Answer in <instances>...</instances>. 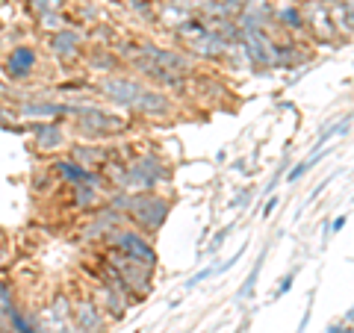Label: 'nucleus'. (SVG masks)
I'll return each mask as SVG.
<instances>
[{
    "label": "nucleus",
    "instance_id": "obj_31",
    "mask_svg": "<svg viewBox=\"0 0 354 333\" xmlns=\"http://www.w3.org/2000/svg\"><path fill=\"white\" fill-rule=\"evenodd\" d=\"M274 207H278V198H274V195H272V198H269V201H266V207H263V216H266V218H269V216L274 213Z\"/></svg>",
    "mask_w": 354,
    "mask_h": 333
},
{
    "label": "nucleus",
    "instance_id": "obj_5",
    "mask_svg": "<svg viewBox=\"0 0 354 333\" xmlns=\"http://www.w3.org/2000/svg\"><path fill=\"white\" fill-rule=\"evenodd\" d=\"M92 301L101 307V313L109 318V321H118L127 316V310L133 304V298L121 289L115 283H106V280H97L95 277V286H92Z\"/></svg>",
    "mask_w": 354,
    "mask_h": 333
},
{
    "label": "nucleus",
    "instance_id": "obj_18",
    "mask_svg": "<svg viewBox=\"0 0 354 333\" xmlns=\"http://www.w3.org/2000/svg\"><path fill=\"white\" fill-rule=\"evenodd\" d=\"M86 65L92 71H97V74H115L121 68V59H118L115 50H109V48H104V44H101V48H92Z\"/></svg>",
    "mask_w": 354,
    "mask_h": 333
},
{
    "label": "nucleus",
    "instance_id": "obj_14",
    "mask_svg": "<svg viewBox=\"0 0 354 333\" xmlns=\"http://www.w3.org/2000/svg\"><path fill=\"white\" fill-rule=\"evenodd\" d=\"M50 171H53V177H57L59 183H65V186L101 183V180H104V174L83 169V165H80V162H74L71 157H57V160H50Z\"/></svg>",
    "mask_w": 354,
    "mask_h": 333
},
{
    "label": "nucleus",
    "instance_id": "obj_1",
    "mask_svg": "<svg viewBox=\"0 0 354 333\" xmlns=\"http://www.w3.org/2000/svg\"><path fill=\"white\" fill-rule=\"evenodd\" d=\"M109 207L118 209L121 216L136 230H142L145 236H153L162 225L165 218L171 213V201L162 198L160 192H139V195H127V192H115Z\"/></svg>",
    "mask_w": 354,
    "mask_h": 333
},
{
    "label": "nucleus",
    "instance_id": "obj_29",
    "mask_svg": "<svg viewBox=\"0 0 354 333\" xmlns=\"http://www.w3.org/2000/svg\"><path fill=\"white\" fill-rule=\"evenodd\" d=\"M346 221H348V216H339V218H334V221H330V227H328V236H330V233H339L342 227H346Z\"/></svg>",
    "mask_w": 354,
    "mask_h": 333
},
{
    "label": "nucleus",
    "instance_id": "obj_2",
    "mask_svg": "<svg viewBox=\"0 0 354 333\" xmlns=\"http://www.w3.org/2000/svg\"><path fill=\"white\" fill-rule=\"evenodd\" d=\"M68 118L83 139H113L130 130V121L95 104H68Z\"/></svg>",
    "mask_w": 354,
    "mask_h": 333
},
{
    "label": "nucleus",
    "instance_id": "obj_23",
    "mask_svg": "<svg viewBox=\"0 0 354 333\" xmlns=\"http://www.w3.org/2000/svg\"><path fill=\"white\" fill-rule=\"evenodd\" d=\"M263 260H266V251L260 254V260L254 263V269H251V274L245 277V283L239 286L236 298H251V295H254V289H257V277H260V272H263Z\"/></svg>",
    "mask_w": 354,
    "mask_h": 333
},
{
    "label": "nucleus",
    "instance_id": "obj_28",
    "mask_svg": "<svg viewBox=\"0 0 354 333\" xmlns=\"http://www.w3.org/2000/svg\"><path fill=\"white\" fill-rule=\"evenodd\" d=\"M292 280H295V272H286V274H283V280H281V286H278V298H281L283 292H290Z\"/></svg>",
    "mask_w": 354,
    "mask_h": 333
},
{
    "label": "nucleus",
    "instance_id": "obj_9",
    "mask_svg": "<svg viewBox=\"0 0 354 333\" xmlns=\"http://www.w3.org/2000/svg\"><path fill=\"white\" fill-rule=\"evenodd\" d=\"M139 53H145L148 59H153L165 71H174V74H186L189 77L192 65H195V57L189 50L183 48H160V44H142Z\"/></svg>",
    "mask_w": 354,
    "mask_h": 333
},
{
    "label": "nucleus",
    "instance_id": "obj_33",
    "mask_svg": "<svg viewBox=\"0 0 354 333\" xmlns=\"http://www.w3.org/2000/svg\"><path fill=\"white\" fill-rule=\"evenodd\" d=\"M346 321H354V307H351L348 313H346Z\"/></svg>",
    "mask_w": 354,
    "mask_h": 333
},
{
    "label": "nucleus",
    "instance_id": "obj_36",
    "mask_svg": "<svg viewBox=\"0 0 354 333\" xmlns=\"http://www.w3.org/2000/svg\"><path fill=\"white\" fill-rule=\"evenodd\" d=\"M136 333H139V330H136Z\"/></svg>",
    "mask_w": 354,
    "mask_h": 333
},
{
    "label": "nucleus",
    "instance_id": "obj_8",
    "mask_svg": "<svg viewBox=\"0 0 354 333\" xmlns=\"http://www.w3.org/2000/svg\"><path fill=\"white\" fill-rule=\"evenodd\" d=\"M301 18H304V30H310V36H313L316 41L330 44L334 39H339L334 24H330V15H328L325 0H304Z\"/></svg>",
    "mask_w": 354,
    "mask_h": 333
},
{
    "label": "nucleus",
    "instance_id": "obj_35",
    "mask_svg": "<svg viewBox=\"0 0 354 333\" xmlns=\"http://www.w3.org/2000/svg\"><path fill=\"white\" fill-rule=\"evenodd\" d=\"M151 3H162V0H151Z\"/></svg>",
    "mask_w": 354,
    "mask_h": 333
},
{
    "label": "nucleus",
    "instance_id": "obj_25",
    "mask_svg": "<svg viewBox=\"0 0 354 333\" xmlns=\"http://www.w3.org/2000/svg\"><path fill=\"white\" fill-rule=\"evenodd\" d=\"M21 115H18V106L12 104H0V127H9V130H24L18 124Z\"/></svg>",
    "mask_w": 354,
    "mask_h": 333
},
{
    "label": "nucleus",
    "instance_id": "obj_7",
    "mask_svg": "<svg viewBox=\"0 0 354 333\" xmlns=\"http://www.w3.org/2000/svg\"><path fill=\"white\" fill-rule=\"evenodd\" d=\"M39 68V50L32 44H12V50L6 53V62H3V74L9 77L12 83H24L30 80Z\"/></svg>",
    "mask_w": 354,
    "mask_h": 333
},
{
    "label": "nucleus",
    "instance_id": "obj_24",
    "mask_svg": "<svg viewBox=\"0 0 354 333\" xmlns=\"http://www.w3.org/2000/svg\"><path fill=\"white\" fill-rule=\"evenodd\" d=\"M27 9L32 15H48V12H62L65 9V0H27Z\"/></svg>",
    "mask_w": 354,
    "mask_h": 333
},
{
    "label": "nucleus",
    "instance_id": "obj_17",
    "mask_svg": "<svg viewBox=\"0 0 354 333\" xmlns=\"http://www.w3.org/2000/svg\"><path fill=\"white\" fill-rule=\"evenodd\" d=\"M230 44H234V41H227L221 36H213V32H204V36L195 39L186 50H189L195 59H209V62H213V59H225V53L230 50Z\"/></svg>",
    "mask_w": 354,
    "mask_h": 333
},
{
    "label": "nucleus",
    "instance_id": "obj_26",
    "mask_svg": "<svg viewBox=\"0 0 354 333\" xmlns=\"http://www.w3.org/2000/svg\"><path fill=\"white\" fill-rule=\"evenodd\" d=\"M234 227H236V225H225V227H221V230L216 233V239H213V242H209V248H207V254H216V251H218V245H221V242H225V239L230 236V233H234Z\"/></svg>",
    "mask_w": 354,
    "mask_h": 333
},
{
    "label": "nucleus",
    "instance_id": "obj_22",
    "mask_svg": "<svg viewBox=\"0 0 354 333\" xmlns=\"http://www.w3.org/2000/svg\"><path fill=\"white\" fill-rule=\"evenodd\" d=\"M351 121H354V115H346L342 121H337V124H330V127L322 133V136H319V142H316V148H313V151L328 148V145H330V139H334V136H346L348 127H351Z\"/></svg>",
    "mask_w": 354,
    "mask_h": 333
},
{
    "label": "nucleus",
    "instance_id": "obj_4",
    "mask_svg": "<svg viewBox=\"0 0 354 333\" xmlns=\"http://www.w3.org/2000/svg\"><path fill=\"white\" fill-rule=\"evenodd\" d=\"M104 248H115L121 254H127L130 260H136L148 269H157V248L151 245V239L136 227H115L109 236L104 239Z\"/></svg>",
    "mask_w": 354,
    "mask_h": 333
},
{
    "label": "nucleus",
    "instance_id": "obj_10",
    "mask_svg": "<svg viewBox=\"0 0 354 333\" xmlns=\"http://www.w3.org/2000/svg\"><path fill=\"white\" fill-rule=\"evenodd\" d=\"M71 321L77 333H109L106 325L109 318L101 313V307H97L92 298H74L71 301Z\"/></svg>",
    "mask_w": 354,
    "mask_h": 333
},
{
    "label": "nucleus",
    "instance_id": "obj_16",
    "mask_svg": "<svg viewBox=\"0 0 354 333\" xmlns=\"http://www.w3.org/2000/svg\"><path fill=\"white\" fill-rule=\"evenodd\" d=\"M68 157L74 162H80L83 169L101 174L104 165L113 160V148H106V145H88V142H77V145L68 148Z\"/></svg>",
    "mask_w": 354,
    "mask_h": 333
},
{
    "label": "nucleus",
    "instance_id": "obj_11",
    "mask_svg": "<svg viewBox=\"0 0 354 333\" xmlns=\"http://www.w3.org/2000/svg\"><path fill=\"white\" fill-rule=\"evenodd\" d=\"M133 115H142V118H169L174 113V101L162 88H148L142 86V92L136 95V101L130 106Z\"/></svg>",
    "mask_w": 354,
    "mask_h": 333
},
{
    "label": "nucleus",
    "instance_id": "obj_13",
    "mask_svg": "<svg viewBox=\"0 0 354 333\" xmlns=\"http://www.w3.org/2000/svg\"><path fill=\"white\" fill-rule=\"evenodd\" d=\"M18 115L21 121H65L68 118V104H57V101H48V97H27V101L18 104Z\"/></svg>",
    "mask_w": 354,
    "mask_h": 333
},
{
    "label": "nucleus",
    "instance_id": "obj_3",
    "mask_svg": "<svg viewBox=\"0 0 354 333\" xmlns=\"http://www.w3.org/2000/svg\"><path fill=\"white\" fill-rule=\"evenodd\" d=\"M101 260H106L115 269V274L121 277V283H124V289H127V295L133 298V301H142V298L151 295V289H153V283H151L153 269H148V265H142L136 260H130L127 254H121L115 248H104Z\"/></svg>",
    "mask_w": 354,
    "mask_h": 333
},
{
    "label": "nucleus",
    "instance_id": "obj_15",
    "mask_svg": "<svg viewBox=\"0 0 354 333\" xmlns=\"http://www.w3.org/2000/svg\"><path fill=\"white\" fill-rule=\"evenodd\" d=\"M32 139H36L39 153H57L68 145V133H65L62 121H36L32 124Z\"/></svg>",
    "mask_w": 354,
    "mask_h": 333
},
{
    "label": "nucleus",
    "instance_id": "obj_19",
    "mask_svg": "<svg viewBox=\"0 0 354 333\" xmlns=\"http://www.w3.org/2000/svg\"><path fill=\"white\" fill-rule=\"evenodd\" d=\"M274 24H281L286 32H301V30H304L301 6L286 3V6H281V9H274Z\"/></svg>",
    "mask_w": 354,
    "mask_h": 333
},
{
    "label": "nucleus",
    "instance_id": "obj_20",
    "mask_svg": "<svg viewBox=\"0 0 354 333\" xmlns=\"http://www.w3.org/2000/svg\"><path fill=\"white\" fill-rule=\"evenodd\" d=\"M204 32H207V27H204L201 15H192V18H186L183 24H177V27H174V36H177V41L183 44V50L189 48V44H192L195 39H201Z\"/></svg>",
    "mask_w": 354,
    "mask_h": 333
},
{
    "label": "nucleus",
    "instance_id": "obj_6",
    "mask_svg": "<svg viewBox=\"0 0 354 333\" xmlns=\"http://www.w3.org/2000/svg\"><path fill=\"white\" fill-rule=\"evenodd\" d=\"M97 92H101V97H106L113 106L130 109L133 101H136V95L142 92V83L130 74H106L104 80L97 83Z\"/></svg>",
    "mask_w": 354,
    "mask_h": 333
},
{
    "label": "nucleus",
    "instance_id": "obj_21",
    "mask_svg": "<svg viewBox=\"0 0 354 333\" xmlns=\"http://www.w3.org/2000/svg\"><path fill=\"white\" fill-rule=\"evenodd\" d=\"M36 21H39V30L48 32V36H50V32H59V30H65L71 24V18L65 12H48V15H39Z\"/></svg>",
    "mask_w": 354,
    "mask_h": 333
},
{
    "label": "nucleus",
    "instance_id": "obj_27",
    "mask_svg": "<svg viewBox=\"0 0 354 333\" xmlns=\"http://www.w3.org/2000/svg\"><path fill=\"white\" fill-rule=\"evenodd\" d=\"M209 277H213V265H209V269H204V272H198V274H192L189 283H186V289H195V286H201L204 280H209Z\"/></svg>",
    "mask_w": 354,
    "mask_h": 333
},
{
    "label": "nucleus",
    "instance_id": "obj_32",
    "mask_svg": "<svg viewBox=\"0 0 354 333\" xmlns=\"http://www.w3.org/2000/svg\"><path fill=\"white\" fill-rule=\"evenodd\" d=\"M330 333H354V325L346 321V325H330Z\"/></svg>",
    "mask_w": 354,
    "mask_h": 333
},
{
    "label": "nucleus",
    "instance_id": "obj_34",
    "mask_svg": "<svg viewBox=\"0 0 354 333\" xmlns=\"http://www.w3.org/2000/svg\"><path fill=\"white\" fill-rule=\"evenodd\" d=\"M3 257H6V248H3V245H0V263H3Z\"/></svg>",
    "mask_w": 354,
    "mask_h": 333
},
{
    "label": "nucleus",
    "instance_id": "obj_12",
    "mask_svg": "<svg viewBox=\"0 0 354 333\" xmlns=\"http://www.w3.org/2000/svg\"><path fill=\"white\" fill-rule=\"evenodd\" d=\"M83 32L74 30V27H65L59 32H50L48 36V50L53 59L59 62H77L83 57Z\"/></svg>",
    "mask_w": 354,
    "mask_h": 333
},
{
    "label": "nucleus",
    "instance_id": "obj_30",
    "mask_svg": "<svg viewBox=\"0 0 354 333\" xmlns=\"http://www.w3.org/2000/svg\"><path fill=\"white\" fill-rule=\"evenodd\" d=\"M251 198H254V195H251V189H245V192H239V195H236L234 207H245V204H251Z\"/></svg>",
    "mask_w": 354,
    "mask_h": 333
}]
</instances>
